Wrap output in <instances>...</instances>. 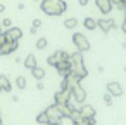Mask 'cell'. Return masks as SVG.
<instances>
[{"mask_svg":"<svg viewBox=\"0 0 126 125\" xmlns=\"http://www.w3.org/2000/svg\"><path fill=\"white\" fill-rule=\"evenodd\" d=\"M36 123H40V125H48V115H47V111H42V113L36 115Z\"/></svg>","mask_w":126,"mask_h":125,"instance_id":"ac0fdd59","label":"cell"},{"mask_svg":"<svg viewBox=\"0 0 126 125\" xmlns=\"http://www.w3.org/2000/svg\"><path fill=\"white\" fill-rule=\"evenodd\" d=\"M0 92H2V87H0Z\"/></svg>","mask_w":126,"mask_h":125,"instance_id":"d590c367","label":"cell"},{"mask_svg":"<svg viewBox=\"0 0 126 125\" xmlns=\"http://www.w3.org/2000/svg\"><path fill=\"white\" fill-rule=\"evenodd\" d=\"M73 125H79V123H73Z\"/></svg>","mask_w":126,"mask_h":125,"instance_id":"e575fe53","label":"cell"},{"mask_svg":"<svg viewBox=\"0 0 126 125\" xmlns=\"http://www.w3.org/2000/svg\"><path fill=\"white\" fill-rule=\"evenodd\" d=\"M73 44L76 45V49H78L79 52L90 50V42H88V38H86L83 33H74V35H73Z\"/></svg>","mask_w":126,"mask_h":125,"instance_id":"3957f363","label":"cell"},{"mask_svg":"<svg viewBox=\"0 0 126 125\" xmlns=\"http://www.w3.org/2000/svg\"><path fill=\"white\" fill-rule=\"evenodd\" d=\"M78 2H79L81 5H86V4H88V0H78Z\"/></svg>","mask_w":126,"mask_h":125,"instance_id":"1f68e13d","label":"cell"},{"mask_svg":"<svg viewBox=\"0 0 126 125\" xmlns=\"http://www.w3.org/2000/svg\"><path fill=\"white\" fill-rule=\"evenodd\" d=\"M24 66H26L28 70H33V68L36 66V57H35L33 54H30V56L24 59Z\"/></svg>","mask_w":126,"mask_h":125,"instance_id":"2e32d148","label":"cell"},{"mask_svg":"<svg viewBox=\"0 0 126 125\" xmlns=\"http://www.w3.org/2000/svg\"><path fill=\"white\" fill-rule=\"evenodd\" d=\"M16 85H17V89H26V78L24 76H17L16 78Z\"/></svg>","mask_w":126,"mask_h":125,"instance_id":"603a6c76","label":"cell"},{"mask_svg":"<svg viewBox=\"0 0 126 125\" xmlns=\"http://www.w3.org/2000/svg\"><path fill=\"white\" fill-rule=\"evenodd\" d=\"M31 73H33V76H35L36 80H42V78L45 76V70H43L42 66H35V68L31 70Z\"/></svg>","mask_w":126,"mask_h":125,"instance_id":"e0dca14e","label":"cell"},{"mask_svg":"<svg viewBox=\"0 0 126 125\" xmlns=\"http://www.w3.org/2000/svg\"><path fill=\"white\" fill-rule=\"evenodd\" d=\"M33 26H35V28H40V26H42V21H40V19H35V21H33Z\"/></svg>","mask_w":126,"mask_h":125,"instance_id":"f546056e","label":"cell"},{"mask_svg":"<svg viewBox=\"0 0 126 125\" xmlns=\"http://www.w3.org/2000/svg\"><path fill=\"white\" fill-rule=\"evenodd\" d=\"M66 59H69V54L67 52H64V50H57V52H54L52 56H48V64L50 66H55L59 61H66Z\"/></svg>","mask_w":126,"mask_h":125,"instance_id":"5b68a950","label":"cell"},{"mask_svg":"<svg viewBox=\"0 0 126 125\" xmlns=\"http://www.w3.org/2000/svg\"><path fill=\"white\" fill-rule=\"evenodd\" d=\"M76 25H78V19H76V18H67V19L64 21V26H66L67 30H73V28H76Z\"/></svg>","mask_w":126,"mask_h":125,"instance_id":"7402d4cb","label":"cell"},{"mask_svg":"<svg viewBox=\"0 0 126 125\" xmlns=\"http://www.w3.org/2000/svg\"><path fill=\"white\" fill-rule=\"evenodd\" d=\"M0 25H2L4 28H7V30H9V28L12 26V21H11V19H4V21H2V23H0Z\"/></svg>","mask_w":126,"mask_h":125,"instance_id":"4316f807","label":"cell"},{"mask_svg":"<svg viewBox=\"0 0 126 125\" xmlns=\"http://www.w3.org/2000/svg\"><path fill=\"white\" fill-rule=\"evenodd\" d=\"M62 120H48V125H61Z\"/></svg>","mask_w":126,"mask_h":125,"instance_id":"f1b7e54d","label":"cell"},{"mask_svg":"<svg viewBox=\"0 0 126 125\" xmlns=\"http://www.w3.org/2000/svg\"><path fill=\"white\" fill-rule=\"evenodd\" d=\"M69 120H71L73 123H79V122L83 120V116H81V113H79V109H73V113H71V116H69Z\"/></svg>","mask_w":126,"mask_h":125,"instance_id":"ffe728a7","label":"cell"},{"mask_svg":"<svg viewBox=\"0 0 126 125\" xmlns=\"http://www.w3.org/2000/svg\"><path fill=\"white\" fill-rule=\"evenodd\" d=\"M17 49V42H14V40H7L2 47H0V56H9L11 52H14Z\"/></svg>","mask_w":126,"mask_h":125,"instance_id":"30bf717a","label":"cell"},{"mask_svg":"<svg viewBox=\"0 0 126 125\" xmlns=\"http://www.w3.org/2000/svg\"><path fill=\"white\" fill-rule=\"evenodd\" d=\"M83 26H85L86 30H95L98 25H97V21H95L93 18H86V19L83 21Z\"/></svg>","mask_w":126,"mask_h":125,"instance_id":"d6986e66","label":"cell"},{"mask_svg":"<svg viewBox=\"0 0 126 125\" xmlns=\"http://www.w3.org/2000/svg\"><path fill=\"white\" fill-rule=\"evenodd\" d=\"M71 96H73V90H71V89L59 90V92L54 94V101H55V104H64V102H69Z\"/></svg>","mask_w":126,"mask_h":125,"instance_id":"277c9868","label":"cell"},{"mask_svg":"<svg viewBox=\"0 0 126 125\" xmlns=\"http://www.w3.org/2000/svg\"><path fill=\"white\" fill-rule=\"evenodd\" d=\"M35 2H38V0H35Z\"/></svg>","mask_w":126,"mask_h":125,"instance_id":"8d00e7d4","label":"cell"},{"mask_svg":"<svg viewBox=\"0 0 126 125\" xmlns=\"http://www.w3.org/2000/svg\"><path fill=\"white\" fill-rule=\"evenodd\" d=\"M104 102H105L107 106H112V96H110L109 92H105V94H104Z\"/></svg>","mask_w":126,"mask_h":125,"instance_id":"484cf974","label":"cell"},{"mask_svg":"<svg viewBox=\"0 0 126 125\" xmlns=\"http://www.w3.org/2000/svg\"><path fill=\"white\" fill-rule=\"evenodd\" d=\"M123 31L126 33V23H123Z\"/></svg>","mask_w":126,"mask_h":125,"instance_id":"d6a6232c","label":"cell"},{"mask_svg":"<svg viewBox=\"0 0 126 125\" xmlns=\"http://www.w3.org/2000/svg\"><path fill=\"white\" fill-rule=\"evenodd\" d=\"M0 123H2V120H0Z\"/></svg>","mask_w":126,"mask_h":125,"instance_id":"74e56055","label":"cell"},{"mask_svg":"<svg viewBox=\"0 0 126 125\" xmlns=\"http://www.w3.org/2000/svg\"><path fill=\"white\" fill-rule=\"evenodd\" d=\"M5 37H7V40L19 42V38L23 37V31H21V28H17V26H11V28L5 31Z\"/></svg>","mask_w":126,"mask_h":125,"instance_id":"ba28073f","label":"cell"},{"mask_svg":"<svg viewBox=\"0 0 126 125\" xmlns=\"http://www.w3.org/2000/svg\"><path fill=\"white\" fill-rule=\"evenodd\" d=\"M107 92L112 96V97H119V96H123V87L117 83V82H109L107 83Z\"/></svg>","mask_w":126,"mask_h":125,"instance_id":"9c48e42d","label":"cell"},{"mask_svg":"<svg viewBox=\"0 0 126 125\" xmlns=\"http://www.w3.org/2000/svg\"><path fill=\"white\" fill-rule=\"evenodd\" d=\"M0 87H2L4 92H9V90H11V82H9L7 76H4V75L0 76Z\"/></svg>","mask_w":126,"mask_h":125,"instance_id":"44dd1931","label":"cell"},{"mask_svg":"<svg viewBox=\"0 0 126 125\" xmlns=\"http://www.w3.org/2000/svg\"><path fill=\"white\" fill-rule=\"evenodd\" d=\"M57 108H59V111L62 113V116H64V118H69V116H71V113H73V109H74V108H71V104H69V102L57 104Z\"/></svg>","mask_w":126,"mask_h":125,"instance_id":"9a60e30c","label":"cell"},{"mask_svg":"<svg viewBox=\"0 0 126 125\" xmlns=\"http://www.w3.org/2000/svg\"><path fill=\"white\" fill-rule=\"evenodd\" d=\"M5 42H7V37H5V33H4V31H0V47H2Z\"/></svg>","mask_w":126,"mask_h":125,"instance_id":"83f0119b","label":"cell"},{"mask_svg":"<svg viewBox=\"0 0 126 125\" xmlns=\"http://www.w3.org/2000/svg\"><path fill=\"white\" fill-rule=\"evenodd\" d=\"M45 111H47V115H48V120H62V118H64V116H62V113L59 111L57 104H52V106H48Z\"/></svg>","mask_w":126,"mask_h":125,"instance_id":"4fadbf2b","label":"cell"},{"mask_svg":"<svg viewBox=\"0 0 126 125\" xmlns=\"http://www.w3.org/2000/svg\"><path fill=\"white\" fill-rule=\"evenodd\" d=\"M79 113H81L83 118H93V116L97 115L95 106H92V104H83V106L79 108Z\"/></svg>","mask_w":126,"mask_h":125,"instance_id":"5bb4252c","label":"cell"},{"mask_svg":"<svg viewBox=\"0 0 126 125\" xmlns=\"http://www.w3.org/2000/svg\"><path fill=\"white\" fill-rule=\"evenodd\" d=\"M71 90H73V97H74L76 102H85V99H86V92H85V89H83L79 83L74 85Z\"/></svg>","mask_w":126,"mask_h":125,"instance_id":"52a82bcc","label":"cell"},{"mask_svg":"<svg viewBox=\"0 0 126 125\" xmlns=\"http://www.w3.org/2000/svg\"><path fill=\"white\" fill-rule=\"evenodd\" d=\"M4 9H5V7H4L2 4H0V12H4Z\"/></svg>","mask_w":126,"mask_h":125,"instance_id":"836d02e7","label":"cell"},{"mask_svg":"<svg viewBox=\"0 0 126 125\" xmlns=\"http://www.w3.org/2000/svg\"><path fill=\"white\" fill-rule=\"evenodd\" d=\"M69 63H71V71L74 73V75H78L79 76V80H83L86 75H88V71H86V68H85V64H83V52H74V54H71L69 56Z\"/></svg>","mask_w":126,"mask_h":125,"instance_id":"7a4b0ae2","label":"cell"},{"mask_svg":"<svg viewBox=\"0 0 126 125\" xmlns=\"http://www.w3.org/2000/svg\"><path fill=\"white\" fill-rule=\"evenodd\" d=\"M97 25H98V28L104 31V33H107V31H110L114 26H116V23L112 21V19H109V18H104V19H98L97 21Z\"/></svg>","mask_w":126,"mask_h":125,"instance_id":"8fae6325","label":"cell"},{"mask_svg":"<svg viewBox=\"0 0 126 125\" xmlns=\"http://www.w3.org/2000/svg\"><path fill=\"white\" fill-rule=\"evenodd\" d=\"M36 89H38V90H43V83H42L40 80H38V83H36Z\"/></svg>","mask_w":126,"mask_h":125,"instance_id":"4dcf8cb0","label":"cell"},{"mask_svg":"<svg viewBox=\"0 0 126 125\" xmlns=\"http://www.w3.org/2000/svg\"><path fill=\"white\" fill-rule=\"evenodd\" d=\"M55 70H57L62 76L69 75V73H71V63H69V59H66V61H59V63L55 64Z\"/></svg>","mask_w":126,"mask_h":125,"instance_id":"7c38bea8","label":"cell"},{"mask_svg":"<svg viewBox=\"0 0 126 125\" xmlns=\"http://www.w3.org/2000/svg\"><path fill=\"white\" fill-rule=\"evenodd\" d=\"M47 44H48V42H47V38H43V37H42V38H38V40H36V49H40V50H42V49H45V47H47Z\"/></svg>","mask_w":126,"mask_h":125,"instance_id":"cb8c5ba5","label":"cell"},{"mask_svg":"<svg viewBox=\"0 0 126 125\" xmlns=\"http://www.w3.org/2000/svg\"><path fill=\"white\" fill-rule=\"evenodd\" d=\"M95 5H97V9L102 12V14H109L110 11H112V0H95Z\"/></svg>","mask_w":126,"mask_h":125,"instance_id":"8992f818","label":"cell"},{"mask_svg":"<svg viewBox=\"0 0 126 125\" xmlns=\"http://www.w3.org/2000/svg\"><path fill=\"white\" fill-rule=\"evenodd\" d=\"M67 9L64 0H42V11L48 16H61Z\"/></svg>","mask_w":126,"mask_h":125,"instance_id":"6da1fadb","label":"cell"},{"mask_svg":"<svg viewBox=\"0 0 126 125\" xmlns=\"http://www.w3.org/2000/svg\"><path fill=\"white\" fill-rule=\"evenodd\" d=\"M79 125H95V116L93 118H83L79 122Z\"/></svg>","mask_w":126,"mask_h":125,"instance_id":"d4e9b609","label":"cell"}]
</instances>
